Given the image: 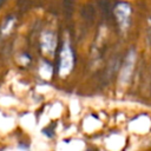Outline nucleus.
I'll return each mask as SVG.
<instances>
[{
    "label": "nucleus",
    "mask_w": 151,
    "mask_h": 151,
    "mask_svg": "<svg viewBox=\"0 0 151 151\" xmlns=\"http://www.w3.org/2000/svg\"><path fill=\"white\" fill-rule=\"evenodd\" d=\"M13 25H14V20H13V18H7V19L5 20V22H4V25L1 26V33H2V35H7V34H9V32L12 31Z\"/></svg>",
    "instance_id": "obj_5"
},
{
    "label": "nucleus",
    "mask_w": 151,
    "mask_h": 151,
    "mask_svg": "<svg viewBox=\"0 0 151 151\" xmlns=\"http://www.w3.org/2000/svg\"><path fill=\"white\" fill-rule=\"evenodd\" d=\"M4 1H5V0H0V6H1L2 4H4Z\"/></svg>",
    "instance_id": "obj_6"
},
{
    "label": "nucleus",
    "mask_w": 151,
    "mask_h": 151,
    "mask_svg": "<svg viewBox=\"0 0 151 151\" xmlns=\"http://www.w3.org/2000/svg\"><path fill=\"white\" fill-rule=\"evenodd\" d=\"M131 6L127 2H118L113 8V14L116 21L120 28V31L125 32L130 26V18H131Z\"/></svg>",
    "instance_id": "obj_2"
},
{
    "label": "nucleus",
    "mask_w": 151,
    "mask_h": 151,
    "mask_svg": "<svg viewBox=\"0 0 151 151\" xmlns=\"http://www.w3.org/2000/svg\"><path fill=\"white\" fill-rule=\"evenodd\" d=\"M40 46H41V51L45 55L53 57L54 53H55V48H57V37H55V34L51 31L42 32L41 38H40Z\"/></svg>",
    "instance_id": "obj_3"
},
{
    "label": "nucleus",
    "mask_w": 151,
    "mask_h": 151,
    "mask_svg": "<svg viewBox=\"0 0 151 151\" xmlns=\"http://www.w3.org/2000/svg\"><path fill=\"white\" fill-rule=\"evenodd\" d=\"M74 65V54L68 40H64L60 53H59V65H58V73L61 78H65L71 73Z\"/></svg>",
    "instance_id": "obj_1"
},
{
    "label": "nucleus",
    "mask_w": 151,
    "mask_h": 151,
    "mask_svg": "<svg viewBox=\"0 0 151 151\" xmlns=\"http://www.w3.org/2000/svg\"><path fill=\"white\" fill-rule=\"evenodd\" d=\"M134 63H136V51L133 48H131L126 57H125V60L123 63V67H122V71H120V83L125 84L130 80L131 76H132V71H133V66H134Z\"/></svg>",
    "instance_id": "obj_4"
}]
</instances>
